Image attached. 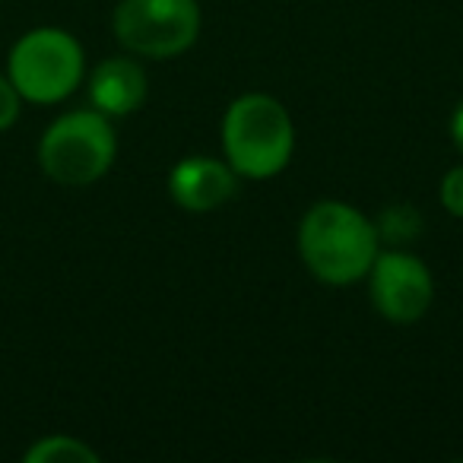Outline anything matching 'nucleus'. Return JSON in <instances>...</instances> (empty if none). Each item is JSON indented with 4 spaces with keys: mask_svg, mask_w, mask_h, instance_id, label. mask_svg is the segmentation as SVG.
Instances as JSON below:
<instances>
[{
    "mask_svg": "<svg viewBox=\"0 0 463 463\" xmlns=\"http://www.w3.org/2000/svg\"><path fill=\"white\" fill-rule=\"evenodd\" d=\"M381 251L374 222L343 200H321L298 222V254L315 279L353 286L368 277Z\"/></svg>",
    "mask_w": 463,
    "mask_h": 463,
    "instance_id": "1",
    "label": "nucleus"
},
{
    "mask_svg": "<svg viewBox=\"0 0 463 463\" xmlns=\"http://www.w3.org/2000/svg\"><path fill=\"white\" fill-rule=\"evenodd\" d=\"M222 153L239 178H277L296 153V124L279 99L245 92L225 109Z\"/></svg>",
    "mask_w": 463,
    "mask_h": 463,
    "instance_id": "2",
    "label": "nucleus"
},
{
    "mask_svg": "<svg viewBox=\"0 0 463 463\" xmlns=\"http://www.w3.org/2000/svg\"><path fill=\"white\" fill-rule=\"evenodd\" d=\"M118 156L111 118L96 109L67 111L39 140V165L54 184L90 187L109 175Z\"/></svg>",
    "mask_w": 463,
    "mask_h": 463,
    "instance_id": "3",
    "label": "nucleus"
},
{
    "mask_svg": "<svg viewBox=\"0 0 463 463\" xmlns=\"http://www.w3.org/2000/svg\"><path fill=\"white\" fill-rule=\"evenodd\" d=\"M86 73L83 45L67 29L39 26L29 29L16 45L10 48L7 77L33 105H58L77 92Z\"/></svg>",
    "mask_w": 463,
    "mask_h": 463,
    "instance_id": "4",
    "label": "nucleus"
},
{
    "mask_svg": "<svg viewBox=\"0 0 463 463\" xmlns=\"http://www.w3.org/2000/svg\"><path fill=\"white\" fill-rule=\"evenodd\" d=\"M115 39L137 58L168 61L200 35L197 0H121L111 16Z\"/></svg>",
    "mask_w": 463,
    "mask_h": 463,
    "instance_id": "5",
    "label": "nucleus"
},
{
    "mask_svg": "<svg viewBox=\"0 0 463 463\" xmlns=\"http://www.w3.org/2000/svg\"><path fill=\"white\" fill-rule=\"evenodd\" d=\"M372 305L391 324H416L425 317L435 298V279L416 254L403 248L378 251L368 270Z\"/></svg>",
    "mask_w": 463,
    "mask_h": 463,
    "instance_id": "6",
    "label": "nucleus"
},
{
    "mask_svg": "<svg viewBox=\"0 0 463 463\" xmlns=\"http://www.w3.org/2000/svg\"><path fill=\"white\" fill-rule=\"evenodd\" d=\"M239 191V172L225 159L187 156L168 175V194L187 213H213Z\"/></svg>",
    "mask_w": 463,
    "mask_h": 463,
    "instance_id": "7",
    "label": "nucleus"
},
{
    "mask_svg": "<svg viewBox=\"0 0 463 463\" xmlns=\"http://www.w3.org/2000/svg\"><path fill=\"white\" fill-rule=\"evenodd\" d=\"M146 71L134 58H105L90 73V102L109 118H128L146 102Z\"/></svg>",
    "mask_w": 463,
    "mask_h": 463,
    "instance_id": "8",
    "label": "nucleus"
},
{
    "mask_svg": "<svg viewBox=\"0 0 463 463\" xmlns=\"http://www.w3.org/2000/svg\"><path fill=\"white\" fill-rule=\"evenodd\" d=\"M372 222H374V232H378V241L391 248L410 245L425 229L422 213L412 203H387L384 210L378 213V219H372Z\"/></svg>",
    "mask_w": 463,
    "mask_h": 463,
    "instance_id": "9",
    "label": "nucleus"
},
{
    "mask_svg": "<svg viewBox=\"0 0 463 463\" xmlns=\"http://www.w3.org/2000/svg\"><path fill=\"white\" fill-rule=\"evenodd\" d=\"M26 463H99V450L71 435H48L39 438L26 450Z\"/></svg>",
    "mask_w": 463,
    "mask_h": 463,
    "instance_id": "10",
    "label": "nucleus"
},
{
    "mask_svg": "<svg viewBox=\"0 0 463 463\" xmlns=\"http://www.w3.org/2000/svg\"><path fill=\"white\" fill-rule=\"evenodd\" d=\"M438 197H441V206L450 216L463 219V165H454L444 175L441 187H438Z\"/></svg>",
    "mask_w": 463,
    "mask_h": 463,
    "instance_id": "11",
    "label": "nucleus"
},
{
    "mask_svg": "<svg viewBox=\"0 0 463 463\" xmlns=\"http://www.w3.org/2000/svg\"><path fill=\"white\" fill-rule=\"evenodd\" d=\"M20 111H23V96L10 83V77H0V134L14 128Z\"/></svg>",
    "mask_w": 463,
    "mask_h": 463,
    "instance_id": "12",
    "label": "nucleus"
},
{
    "mask_svg": "<svg viewBox=\"0 0 463 463\" xmlns=\"http://www.w3.org/2000/svg\"><path fill=\"white\" fill-rule=\"evenodd\" d=\"M450 140H454L457 153L463 156V102L454 109V115H450Z\"/></svg>",
    "mask_w": 463,
    "mask_h": 463,
    "instance_id": "13",
    "label": "nucleus"
}]
</instances>
